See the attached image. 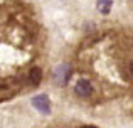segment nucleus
<instances>
[{"label":"nucleus","instance_id":"1","mask_svg":"<svg viewBox=\"0 0 133 128\" xmlns=\"http://www.w3.org/2000/svg\"><path fill=\"white\" fill-rule=\"evenodd\" d=\"M54 78H56V83H57V84L66 86L69 83V78H71V66L69 64H61L54 71Z\"/></svg>","mask_w":133,"mask_h":128},{"label":"nucleus","instance_id":"2","mask_svg":"<svg viewBox=\"0 0 133 128\" xmlns=\"http://www.w3.org/2000/svg\"><path fill=\"white\" fill-rule=\"evenodd\" d=\"M32 105L37 111L41 113H49L51 111V106H49V98L45 95H37L32 98Z\"/></svg>","mask_w":133,"mask_h":128},{"label":"nucleus","instance_id":"3","mask_svg":"<svg viewBox=\"0 0 133 128\" xmlns=\"http://www.w3.org/2000/svg\"><path fill=\"white\" fill-rule=\"evenodd\" d=\"M91 91H93V86H91V83L88 79H79L76 83V93L79 96H88L91 95Z\"/></svg>","mask_w":133,"mask_h":128},{"label":"nucleus","instance_id":"4","mask_svg":"<svg viewBox=\"0 0 133 128\" xmlns=\"http://www.w3.org/2000/svg\"><path fill=\"white\" fill-rule=\"evenodd\" d=\"M111 5H113V0H96V9L99 10V12L103 14V15L110 14Z\"/></svg>","mask_w":133,"mask_h":128},{"label":"nucleus","instance_id":"5","mask_svg":"<svg viewBox=\"0 0 133 128\" xmlns=\"http://www.w3.org/2000/svg\"><path fill=\"white\" fill-rule=\"evenodd\" d=\"M29 79H30V83H32V84H39L41 79H42V71H41L39 68L30 69V72H29Z\"/></svg>","mask_w":133,"mask_h":128},{"label":"nucleus","instance_id":"6","mask_svg":"<svg viewBox=\"0 0 133 128\" xmlns=\"http://www.w3.org/2000/svg\"><path fill=\"white\" fill-rule=\"evenodd\" d=\"M81 128H98V126H94V125H86V126H81Z\"/></svg>","mask_w":133,"mask_h":128},{"label":"nucleus","instance_id":"7","mask_svg":"<svg viewBox=\"0 0 133 128\" xmlns=\"http://www.w3.org/2000/svg\"><path fill=\"white\" fill-rule=\"evenodd\" d=\"M130 71H131V74H133V63L130 64Z\"/></svg>","mask_w":133,"mask_h":128}]
</instances>
